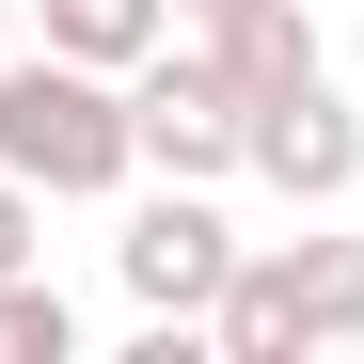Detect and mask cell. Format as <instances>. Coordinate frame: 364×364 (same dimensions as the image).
<instances>
[{"instance_id":"obj_1","label":"cell","mask_w":364,"mask_h":364,"mask_svg":"<svg viewBox=\"0 0 364 364\" xmlns=\"http://www.w3.org/2000/svg\"><path fill=\"white\" fill-rule=\"evenodd\" d=\"M0 159L32 174L48 206H95L143 174V127H127V80L80 64V48H16L0 64Z\"/></svg>"},{"instance_id":"obj_2","label":"cell","mask_w":364,"mask_h":364,"mask_svg":"<svg viewBox=\"0 0 364 364\" xmlns=\"http://www.w3.org/2000/svg\"><path fill=\"white\" fill-rule=\"evenodd\" d=\"M222 364H301V348H364V237H254L206 301Z\"/></svg>"},{"instance_id":"obj_3","label":"cell","mask_w":364,"mask_h":364,"mask_svg":"<svg viewBox=\"0 0 364 364\" xmlns=\"http://www.w3.org/2000/svg\"><path fill=\"white\" fill-rule=\"evenodd\" d=\"M254 254V237L222 222V191H191V174H159V191L127 206V237H111V285L143 301V317H174V333H206V301H222V269Z\"/></svg>"},{"instance_id":"obj_4","label":"cell","mask_w":364,"mask_h":364,"mask_svg":"<svg viewBox=\"0 0 364 364\" xmlns=\"http://www.w3.org/2000/svg\"><path fill=\"white\" fill-rule=\"evenodd\" d=\"M237 174H269V191H285L301 222H333V206L364 191V111L333 95V64H317V80H285V95H254V111H237Z\"/></svg>"},{"instance_id":"obj_5","label":"cell","mask_w":364,"mask_h":364,"mask_svg":"<svg viewBox=\"0 0 364 364\" xmlns=\"http://www.w3.org/2000/svg\"><path fill=\"white\" fill-rule=\"evenodd\" d=\"M127 127H143V174H191V191H222L237 174V80L206 64L191 32H159L127 64Z\"/></svg>"},{"instance_id":"obj_6","label":"cell","mask_w":364,"mask_h":364,"mask_svg":"<svg viewBox=\"0 0 364 364\" xmlns=\"http://www.w3.org/2000/svg\"><path fill=\"white\" fill-rule=\"evenodd\" d=\"M206 48V64L237 80V111H254V95H285V80H317L333 64V48H317V16H301V0H254V16H222V32H191Z\"/></svg>"},{"instance_id":"obj_7","label":"cell","mask_w":364,"mask_h":364,"mask_svg":"<svg viewBox=\"0 0 364 364\" xmlns=\"http://www.w3.org/2000/svg\"><path fill=\"white\" fill-rule=\"evenodd\" d=\"M159 32H174V0H48V48H80V64H111V80H127Z\"/></svg>"},{"instance_id":"obj_8","label":"cell","mask_w":364,"mask_h":364,"mask_svg":"<svg viewBox=\"0 0 364 364\" xmlns=\"http://www.w3.org/2000/svg\"><path fill=\"white\" fill-rule=\"evenodd\" d=\"M0 364H80V301L16 269V285H0Z\"/></svg>"},{"instance_id":"obj_9","label":"cell","mask_w":364,"mask_h":364,"mask_svg":"<svg viewBox=\"0 0 364 364\" xmlns=\"http://www.w3.org/2000/svg\"><path fill=\"white\" fill-rule=\"evenodd\" d=\"M32 237H48V191H32V174H16V159H0V285H16V269H32Z\"/></svg>"},{"instance_id":"obj_10","label":"cell","mask_w":364,"mask_h":364,"mask_svg":"<svg viewBox=\"0 0 364 364\" xmlns=\"http://www.w3.org/2000/svg\"><path fill=\"white\" fill-rule=\"evenodd\" d=\"M222 16H254V0H174V32H222Z\"/></svg>"},{"instance_id":"obj_11","label":"cell","mask_w":364,"mask_h":364,"mask_svg":"<svg viewBox=\"0 0 364 364\" xmlns=\"http://www.w3.org/2000/svg\"><path fill=\"white\" fill-rule=\"evenodd\" d=\"M0 64H16V16H0Z\"/></svg>"}]
</instances>
